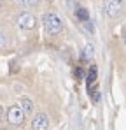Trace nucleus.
I'll use <instances>...</instances> for the list:
<instances>
[{
	"label": "nucleus",
	"mask_w": 126,
	"mask_h": 130,
	"mask_svg": "<svg viewBox=\"0 0 126 130\" xmlns=\"http://www.w3.org/2000/svg\"><path fill=\"white\" fill-rule=\"evenodd\" d=\"M44 28H46V32L49 34V35H56V34H60L63 28V23L60 20V16L56 14V12H47L46 16H44Z\"/></svg>",
	"instance_id": "obj_1"
},
{
	"label": "nucleus",
	"mask_w": 126,
	"mask_h": 130,
	"mask_svg": "<svg viewBox=\"0 0 126 130\" xmlns=\"http://www.w3.org/2000/svg\"><path fill=\"white\" fill-rule=\"evenodd\" d=\"M7 120L14 127L23 125V121H25V111H23V107H19V106H11L9 111H7Z\"/></svg>",
	"instance_id": "obj_2"
},
{
	"label": "nucleus",
	"mask_w": 126,
	"mask_h": 130,
	"mask_svg": "<svg viewBox=\"0 0 126 130\" xmlns=\"http://www.w3.org/2000/svg\"><path fill=\"white\" fill-rule=\"evenodd\" d=\"M123 5H124V0H107V14L109 18H117L123 11Z\"/></svg>",
	"instance_id": "obj_3"
},
{
	"label": "nucleus",
	"mask_w": 126,
	"mask_h": 130,
	"mask_svg": "<svg viewBox=\"0 0 126 130\" xmlns=\"http://www.w3.org/2000/svg\"><path fill=\"white\" fill-rule=\"evenodd\" d=\"M18 23H19L21 28H25V30H32V28H35L37 20H35L33 14H30V12H23V14H19V18H18Z\"/></svg>",
	"instance_id": "obj_4"
},
{
	"label": "nucleus",
	"mask_w": 126,
	"mask_h": 130,
	"mask_svg": "<svg viewBox=\"0 0 126 130\" xmlns=\"http://www.w3.org/2000/svg\"><path fill=\"white\" fill-rule=\"evenodd\" d=\"M32 128L33 130H47L49 128V118L44 112L35 114L33 116V121H32Z\"/></svg>",
	"instance_id": "obj_5"
},
{
	"label": "nucleus",
	"mask_w": 126,
	"mask_h": 130,
	"mask_svg": "<svg viewBox=\"0 0 126 130\" xmlns=\"http://www.w3.org/2000/svg\"><path fill=\"white\" fill-rule=\"evenodd\" d=\"M21 107L25 111V114H28V112L33 111V104H32V100H30L28 97H23V99H21Z\"/></svg>",
	"instance_id": "obj_6"
},
{
	"label": "nucleus",
	"mask_w": 126,
	"mask_h": 130,
	"mask_svg": "<svg viewBox=\"0 0 126 130\" xmlns=\"http://www.w3.org/2000/svg\"><path fill=\"white\" fill-rule=\"evenodd\" d=\"M75 14H77V18H79V20H81L82 23L89 21V12H88V9H84V7H79Z\"/></svg>",
	"instance_id": "obj_7"
},
{
	"label": "nucleus",
	"mask_w": 126,
	"mask_h": 130,
	"mask_svg": "<svg viewBox=\"0 0 126 130\" xmlns=\"http://www.w3.org/2000/svg\"><path fill=\"white\" fill-rule=\"evenodd\" d=\"M93 55H95V47H93V44H88V46H86V49H84V58H86V60H89Z\"/></svg>",
	"instance_id": "obj_8"
},
{
	"label": "nucleus",
	"mask_w": 126,
	"mask_h": 130,
	"mask_svg": "<svg viewBox=\"0 0 126 130\" xmlns=\"http://www.w3.org/2000/svg\"><path fill=\"white\" fill-rule=\"evenodd\" d=\"M95 77H96V67H91L89 69V74H88V83L91 85L95 81Z\"/></svg>",
	"instance_id": "obj_9"
},
{
	"label": "nucleus",
	"mask_w": 126,
	"mask_h": 130,
	"mask_svg": "<svg viewBox=\"0 0 126 130\" xmlns=\"http://www.w3.org/2000/svg\"><path fill=\"white\" fill-rule=\"evenodd\" d=\"M18 2H19L21 5H25V7H35L39 0H18Z\"/></svg>",
	"instance_id": "obj_10"
},
{
	"label": "nucleus",
	"mask_w": 126,
	"mask_h": 130,
	"mask_svg": "<svg viewBox=\"0 0 126 130\" xmlns=\"http://www.w3.org/2000/svg\"><path fill=\"white\" fill-rule=\"evenodd\" d=\"M5 42H7V39H5V35L0 32V47H4V46H5Z\"/></svg>",
	"instance_id": "obj_11"
},
{
	"label": "nucleus",
	"mask_w": 126,
	"mask_h": 130,
	"mask_svg": "<svg viewBox=\"0 0 126 130\" xmlns=\"http://www.w3.org/2000/svg\"><path fill=\"white\" fill-rule=\"evenodd\" d=\"M4 118V109H2V106H0V120Z\"/></svg>",
	"instance_id": "obj_12"
},
{
	"label": "nucleus",
	"mask_w": 126,
	"mask_h": 130,
	"mask_svg": "<svg viewBox=\"0 0 126 130\" xmlns=\"http://www.w3.org/2000/svg\"><path fill=\"white\" fill-rule=\"evenodd\" d=\"M124 46H126V32H124Z\"/></svg>",
	"instance_id": "obj_13"
},
{
	"label": "nucleus",
	"mask_w": 126,
	"mask_h": 130,
	"mask_svg": "<svg viewBox=\"0 0 126 130\" xmlns=\"http://www.w3.org/2000/svg\"><path fill=\"white\" fill-rule=\"evenodd\" d=\"M67 2H74V0H67Z\"/></svg>",
	"instance_id": "obj_14"
},
{
	"label": "nucleus",
	"mask_w": 126,
	"mask_h": 130,
	"mask_svg": "<svg viewBox=\"0 0 126 130\" xmlns=\"http://www.w3.org/2000/svg\"><path fill=\"white\" fill-rule=\"evenodd\" d=\"M0 130H7V128H0Z\"/></svg>",
	"instance_id": "obj_15"
}]
</instances>
